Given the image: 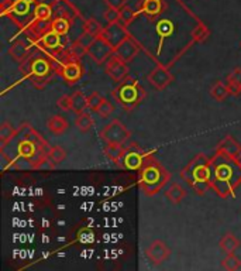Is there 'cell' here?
<instances>
[{
  "label": "cell",
  "mask_w": 241,
  "mask_h": 271,
  "mask_svg": "<svg viewBox=\"0 0 241 271\" xmlns=\"http://www.w3.org/2000/svg\"><path fill=\"white\" fill-rule=\"evenodd\" d=\"M222 158L220 163H212L215 166V174L212 177V186L215 188L220 196L226 198L233 189L240 184L241 181V164L237 163V160L223 157L217 154Z\"/></svg>",
  "instance_id": "1"
},
{
  "label": "cell",
  "mask_w": 241,
  "mask_h": 271,
  "mask_svg": "<svg viewBox=\"0 0 241 271\" xmlns=\"http://www.w3.org/2000/svg\"><path fill=\"white\" fill-rule=\"evenodd\" d=\"M140 186L148 196H154L168 181L169 175L154 158H144L140 168Z\"/></svg>",
  "instance_id": "2"
},
{
  "label": "cell",
  "mask_w": 241,
  "mask_h": 271,
  "mask_svg": "<svg viewBox=\"0 0 241 271\" xmlns=\"http://www.w3.org/2000/svg\"><path fill=\"white\" fill-rule=\"evenodd\" d=\"M210 167H212V161L206 156L198 154L188 166L185 167V170L182 171V177L186 180V182L189 185L193 182H199V181L210 182V180H212Z\"/></svg>",
  "instance_id": "3"
},
{
  "label": "cell",
  "mask_w": 241,
  "mask_h": 271,
  "mask_svg": "<svg viewBox=\"0 0 241 271\" xmlns=\"http://www.w3.org/2000/svg\"><path fill=\"white\" fill-rule=\"evenodd\" d=\"M114 96L124 109H133L144 97V89L136 82H126L114 90Z\"/></svg>",
  "instance_id": "4"
},
{
  "label": "cell",
  "mask_w": 241,
  "mask_h": 271,
  "mask_svg": "<svg viewBox=\"0 0 241 271\" xmlns=\"http://www.w3.org/2000/svg\"><path fill=\"white\" fill-rule=\"evenodd\" d=\"M100 137L107 144L124 146V143L130 139V130L124 123H121L119 119H114L107 126H104L103 130L100 131Z\"/></svg>",
  "instance_id": "5"
},
{
  "label": "cell",
  "mask_w": 241,
  "mask_h": 271,
  "mask_svg": "<svg viewBox=\"0 0 241 271\" xmlns=\"http://www.w3.org/2000/svg\"><path fill=\"white\" fill-rule=\"evenodd\" d=\"M113 54H114V47L104 38L103 35L96 37L93 43L87 48V55L97 64L107 61Z\"/></svg>",
  "instance_id": "6"
},
{
  "label": "cell",
  "mask_w": 241,
  "mask_h": 271,
  "mask_svg": "<svg viewBox=\"0 0 241 271\" xmlns=\"http://www.w3.org/2000/svg\"><path fill=\"white\" fill-rule=\"evenodd\" d=\"M171 256V249L162 240H154L146 249V257L153 266H161Z\"/></svg>",
  "instance_id": "7"
},
{
  "label": "cell",
  "mask_w": 241,
  "mask_h": 271,
  "mask_svg": "<svg viewBox=\"0 0 241 271\" xmlns=\"http://www.w3.org/2000/svg\"><path fill=\"white\" fill-rule=\"evenodd\" d=\"M106 74L116 82H120L123 79L129 75V68L127 64L121 61L117 55H112L107 61H106V67H104Z\"/></svg>",
  "instance_id": "8"
},
{
  "label": "cell",
  "mask_w": 241,
  "mask_h": 271,
  "mask_svg": "<svg viewBox=\"0 0 241 271\" xmlns=\"http://www.w3.org/2000/svg\"><path fill=\"white\" fill-rule=\"evenodd\" d=\"M104 38L112 44L113 47L116 48L119 44H121L127 37H130L127 30H126V26L121 24V23H109V26L104 27L103 33H102Z\"/></svg>",
  "instance_id": "9"
},
{
  "label": "cell",
  "mask_w": 241,
  "mask_h": 271,
  "mask_svg": "<svg viewBox=\"0 0 241 271\" xmlns=\"http://www.w3.org/2000/svg\"><path fill=\"white\" fill-rule=\"evenodd\" d=\"M147 81L158 90H164L173 81L172 74L164 67H157L147 75Z\"/></svg>",
  "instance_id": "10"
},
{
  "label": "cell",
  "mask_w": 241,
  "mask_h": 271,
  "mask_svg": "<svg viewBox=\"0 0 241 271\" xmlns=\"http://www.w3.org/2000/svg\"><path fill=\"white\" fill-rule=\"evenodd\" d=\"M217 154L232 158V160H240L241 144L237 140H234L232 136H226L223 140L217 144Z\"/></svg>",
  "instance_id": "11"
},
{
  "label": "cell",
  "mask_w": 241,
  "mask_h": 271,
  "mask_svg": "<svg viewBox=\"0 0 241 271\" xmlns=\"http://www.w3.org/2000/svg\"><path fill=\"white\" fill-rule=\"evenodd\" d=\"M138 51H140V48H138L137 43H136L131 37H127L123 43L119 44V45L114 48V55H117L121 61L129 64V62H131L136 58V55L138 54Z\"/></svg>",
  "instance_id": "12"
},
{
  "label": "cell",
  "mask_w": 241,
  "mask_h": 271,
  "mask_svg": "<svg viewBox=\"0 0 241 271\" xmlns=\"http://www.w3.org/2000/svg\"><path fill=\"white\" fill-rule=\"evenodd\" d=\"M60 74L64 77L67 82H77L78 79L82 77V67L78 61H68L65 65L61 67Z\"/></svg>",
  "instance_id": "13"
},
{
  "label": "cell",
  "mask_w": 241,
  "mask_h": 271,
  "mask_svg": "<svg viewBox=\"0 0 241 271\" xmlns=\"http://www.w3.org/2000/svg\"><path fill=\"white\" fill-rule=\"evenodd\" d=\"M47 127H48V130L51 131L52 134L61 136V134H64L67 131V129H68V120L64 116L52 114V116H50L47 119Z\"/></svg>",
  "instance_id": "14"
},
{
  "label": "cell",
  "mask_w": 241,
  "mask_h": 271,
  "mask_svg": "<svg viewBox=\"0 0 241 271\" xmlns=\"http://www.w3.org/2000/svg\"><path fill=\"white\" fill-rule=\"evenodd\" d=\"M219 247H220V250H222L223 253L233 254L236 253V250L240 247V240H239V237L236 236V235H233V233H226V235L220 239Z\"/></svg>",
  "instance_id": "15"
},
{
  "label": "cell",
  "mask_w": 241,
  "mask_h": 271,
  "mask_svg": "<svg viewBox=\"0 0 241 271\" xmlns=\"http://www.w3.org/2000/svg\"><path fill=\"white\" fill-rule=\"evenodd\" d=\"M121 160L124 161L123 167L129 168V170H140L143 163H144V158L141 154H138L137 151H126L124 150V154Z\"/></svg>",
  "instance_id": "16"
},
{
  "label": "cell",
  "mask_w": 241,
  "mask_h": 271,
  "mask_svg": "<svg viewBox=\"0 0 241 271\" xmlns=\"http://www.w3.org/2000/svg\"><path fill=\"white\" fill-rule=\"evenodd\" d=\"M186 189L181 186L179 184H172L166 191H165V196H166V199L173 203V205H178V203H181L185 198H186Z\"/></svg>",
  "instance_id": "17"
},
{
  "label": "cell",
  "mask_w": 241,
  "mask_h": 271,
  "mask_svg": "<svg viewBox=\"0 0 241 271\" xmlns=\"http://www.w3.org/2000/svg\"><path fill=\"white\" fill-rule=\"evenodd\" d=\"M227 85L232 95H240L241 93V68L234 70L227 75Z\"/></svg>",
  "instance_id": "18"
},
{
  "label": "cell",
  "mask_w": 241,
  "mask_h": 271,
  "mask_svg": "<svg viewBox=\"0 0 241 271\" xmlns=\"http://www.w3.org/2000/svg\"><path fill=\"white\" fill-rule=\"evenodd\" d=\"M51 72V65L50 62L44 58H37L33 62V68H31V74L34 77H50Z\"/></svg>",
  "instance_id": "19"
},
{
  "label": "cell",
  "mask_w": 241,
  "mask_h": 271,
  "mask_svg": "<svg viewBox=\"0 0 241 271\" xmlns=\"http://www.w3.org/2000/svg\"><path fill=\"white\" fill-rule=\"evenodd\" d=\"M37 149L38 146L35 144L34 140H30V139H24L18 144V153L20 156L24 158H33L37 154Z\"/></svg>",
  "instance_id": "20"
},
{
  "label": "cell",
  "mask_w": 241,
  "mask_h": 271,
  "mask_svg": "<svg viewBox=\"0 0 241 271\" xmlns=\"http://www.w3.org/2000/svg\"><path fill=\"white\" fill-rule=\"evenodd\" d=\"M86 107H89V103H87V97L83 95V92L78 90L75 93H72V110L75 113H83Z\"/></svg>",
  "instance_id": "21"
},
{
  "label": "cell",
  "mask_w": 241,
  "mask_h": 271,
  "mask_svg": "<svg viewBox=\"0 0 241 271\" xmlns=\"http://www.w3.org/2000/svg\"><path fill=\"white\" fill-rule=\"evenodd\" d=\"M16 129L14 126L9 122H3L1 126H0V143H1V147H4L9 141H11V139L16 136Z\"/></svg>",
  "instance_id": "22"
},
{
  "label": "cell",
  "mask_w": 241,
  "mask_h": 271,
  "mask_svg": "<svg viewBox=\"0 0 241 271\" xmlns=\"http://www.w3.org/2000/svg\"><path fill=\"white\" fill-rule=\"evenodd\" d=\"M210 93H212V96L215 97L216 100L222 102V100H224L226 97L230 95V89H229V85H224L222 81H217V82H215V85L212 87V89H210Z\"/></svg>",
  "instance_id": "23"
},
{
  "label": "cell",
  "mask_w": 241,
  "mask_h": 271,
  "mask_svg": "<svg viewBox=\"0 0 241 271\" xmlns=\"http://www.w3.org/2000/svg\"><path fill=\"white\" fill-rule=\"evenodd\" d=\"M75 126H77V129L79 131H82V133H86L92 129V126H93V119H92V116L89 113H79L77 116V119H75Z\"/></svg>",
  "instance_id": "24"
},
{
  "label": "cell",
  "mask_w": 241,
  "mask_h": 271,
  "mask_svg": "<svg viewBox=\"0 0 241 271\" xmlns=\"http://www.w3.org/2000/svg\"><path fill=\"white\" fill-rule=\"evenodd\" d=\"M220 267L223 269V270H229V271H236V270H240L241 269V259L240 257H237L236 254H227L226 257H224L222 263H220Z\"/></svg>",
  "instance_id": "25"
},
{
  "label": "cell",
  "mask_w": 241,
  "mask_h": 271,
  "mask_svg": "<svg viewBox=\"0 0 241 271\" xmlns=\"http://www.w3.org/2000/svg\"><path fill=\"white\" fill-rule=\"evenodd\" d=\"M9 54L11 55V58L14 61H24L27 60V55H28V48L23 43H16L14 45H11V48L9 50Z\"/></svg>",
  "instance_id": "26"
},
{
  "label": "cell",
  "mask_w": 241,
  "mask_h": 271,
  "mask_svg": "<svg viewBox=\"0 0 241 271\" xmlns=\"http://www.w3.org/2000/svg\"><path fill=\"white\" fill-rule=\"evenodd\" d=\"M104 153L106 156L110 158L112 161L117 163L119 160H121L123 154H124V147L120 146V144H107L104 146Z\"/></svg>",
  "instance_id": "27"
},
{
  "label": "cell",
  "mask_w": 241,
  "mask_h": 271,
  "mask_svg": "<svg viewBox=\"0 0 241 271\" xmlns=\"http://www.w3.org/2000/svg\"><path fill=\"white\" fill-rule=\"evenodd\" d=\"M48 157H50L54 166H58L67 158V151L62 149L61 146H52L51 149L48 150Z\"/></svg>",
  "instance_id": "28"
},
{
  "label": "cell",
  "mask_w": 241,
  "mask_h": 271,
  "mask_svg": "<svg viewBox=\"0 0 241 271\" xmlns=\"http://www.w3.org/2000/svg\"><path fill=\"white\" fill-rule=\"evenodd\" d=\"M83 28H85V33L93 35V37H99L103 33V27L100 26L99 21H96L95 18H87Z\"/></svg>",
  "instance_id": "29"
},
{
  "label": "cell",
  "mask_w": 241,
  "mask_h": 271,
  "mask_svg": "<svg viewBox=\"0 0 241 271\" xmlns=\"http://www.w3.org/2000/svg\"><path fill=\"white\" fill-rule=\"evenodd\" d=\"M143 9H144V13L150 14V16L160 14V13H161V9H162L161 0H144Z\"/></svg>",
  "instance_id": "30"
},
{
  "label": "cell",
  "mask_w": 241,
  "mask_h": 271,
  "mask_svg": "<svg viewBox=\"0 0 241 271\" xmlns=\"http://www.w3.org/2000/svg\"><path fill=\"white\" fill-rule=\"evenodd\" d=\"M51 27H52V31H55L57 34H60V35L67 34L69 30V20L65 17L55 18V20L51 23Z\"/></svg>",
  "instance_id": "31"
},
{
  "label": "cell",
  "mask_w": 241,
  "mask_h": 271,
  "mask_svg": "<svg viewBox=\"0 0 241 271\" xmlns=\"http://www.w3.org/2000/svg\"><path fill=\"white\" fill-rule=\"evenodd\" d=\"M34 14L37 20H45V21H48L52 14L51 6L50 4H45V3H40L35 7Z\"/></svg>",
  "instance_id": "32"
},
{
  "label": "cell",
  "mask_w": 241,
  "mask_h": 271,
  "mask_svg": "<svg viewBox=\"0 0 241 271\" xmlns=\"http://www.w3.org/2000/svg\"><path fill=\"white\" fill-rule=\"evenodd\" d=\"M43 44L47 48H57L60 47V34H57L55 31H48L43 34Z\"/></svg>",
  "instance_id": "33"
},
{
  "label": "cell",
  "mask_w": 241,
  "mask_h": 271,
  "mask_svg": "<svg viewBox=\"0 0 241 271\" xmlns=\"http://www.w3.org/2000/svg\"><path fill=\"white\" fill-rule=\"evenodd\" d=\"M30 4H31V3H28L26 0H16V1L11 4L10 10H11L13 13L18 14V16H24V14L28 13V10H30Z\"/></svg>",
  "instance_id": "34"
},
{
  "label": "cell",
  "mask_w": 241,
  "mask_h": 271,
  "mask_svg": "<svg viewBox=\"0 0 241 271\" xmlns=\"http://www.w3.org/2000/svg\"><path fill=\"white\" fill-rule=\"evenodd\" d=\"M96 113L99 114L102 119H107V117L113 113V105L109 102V100H107V99H104L103 97L102 103H100L99 107L96 109Z\"/></svg>",
  "instance_id": "35"
},
{
  "label": "cell",
  "mask_w": 241,
  "mask_h": 271,
  "mask_svg": "<svg viewBox=\"0 0 241 271\" xmlns=\"http://www.w3.org/2000/svg\"><path fill=\"white\" fill-rule=\"evenodd\" d=\"M134 17H136V11L131 9V7L124 6V7L120 10V23L121 24H124V26H129L130 23L133 21V18Z\"/></svg>",
  "instance_id": "36"
},
{
  "label": "cell",
  "mask_w": 241,
  "mask_h": 271,
  "mask_svg": "<svg viewBox=\"0 0 241 271\" xmlns=\"http://www.w3.org/2000/svg\"><path fill=\"white\" fill-rule=\"evenodd\" d=\"M172 30H173V26L169 20H162V21H160V23H158V26H157V31L162 35V37H166V35L171 34V33H172Z\"/></svg>",
  "instance_id": "37"
},
{
  "label": "cell",
  "mask_w": 241,
  "mask_h": 271,
  "mask_svg": "<svg viewBox=\"0 0 241 271\" xmlns=\"http://www.w3.org/2000/svg\"><path fill=\"white\" fill-rule=\"evenodd\" d=\"M57 105H58V107H60L61 110H64V112L72 110V95H62V96L58 99Z\"/></svg>",
  "instance_id": "38"
},
{
  "label": "cell",
  "mask_w": 241,
  "mask_h": 271,
  "mask_svg": "<svg viewBox=\"0 0 241 271\" xmlns=\"http://www.w3.org/2000/svg\"><path fill=\"white\" fill-rule=\"evenodd\" d=\"M104 18H106L107 23H117V21H120V10L107 7V10L104 11Z\"/></svg>",
  "instance_id": "39"
},
{
  "label": "cell",
  "mask_w": 241,
  "mask_h": 271,
  "mask_svg": "<svg viewBox=\"0 0 241 271\" xmlns=\"http://www.w3.org/2000/svg\"><path fill=\"white\" fill-rule=\"evenodd\" d=\"M209 34V31H207V28L203 24H199L193 31H192V35H193V38L196 40V41H203L205 38H206V35Z\"/></svg>",
  "instance_id": "40"
},
{
  "label": "cell",
  "mask_w": 241,
  "mask_h": 271,
  "mask_svg": "<svg viewBox=\"0 0 241 271\" xmlns=\"http://www.w3.org/2000/svg\"><path fill=\"white\" fill-rule=\"evenodd\" d=\"M102 100H103V97L100 96L97 92H93L90 96L87 97V103H89V107H90L92 110H95V112H96V109L99 107V105L102 103Z\"/></svg>",
  "instance_id": "41"
},
{
  "label": "cell",
  "mask_w": 241,
  "mask_h": 271,
  "mask_svg": "<svg viewBox=\"0 0 241 271\" xmlns=\"http://www.w3.org/2000/svg\"><path fill=\"white\" fill-rule=\"evenodd\" d=\"M190 186L195 189V192L198 193V195H203V193H206L209 186H212V184L210 182H205V181H199V182H193Z\"/></svg>",
  "instance_id": "42"
},
{
  "label": "cell",
  "mask_w": 241,
  "mask_h": 271,
  "mask_svg": "<svg viewBox=\"0 0 241 271\" xmlns=\"http://www.w3.org/2000/svg\"><path fill=\"white\" fill-rule=\"evenodd\" d=\"M51 23L45 21V20H38V23H35V31L40 34H45V31H51Z\"/></svg>",
  "instance_id": "43"
},
{
  "label": "cell",
  "mask_w": 241,
  "mask_h": 271,
  "mask_svg": "<svg viewBox=\"0 0 241 271\" xmlns=\"http://www.w3.org/2000/svg\"><path fill=\"white\" fill-rule=\"evenodd\" d=\"M71 51H72V54L77 57V58H80L82 55H85V54H87V48L86 47H83L80 43H75L74 45H72V48H71Z\"/></svg>",
  "instance_id": "44"
},
{
  "label": "cell",
  "mask_w": 241,
  "mask_h": 271,
  "mask_svg": "<svg viewBox=\"0 0 241 271\" xmlns=\"http://www.w3.org/2000/svg\"><path fill=\"white\" fill-rule=\"evenodd\" d=\"M104 3L107 4V7L121 10L124 6H126L127 0H104Z\"/></svg>",
  "instance_id": "45"
},
{
  "label": "cell",
  "mask_w": 241,
  "mask_h": 271,
  "mask_svg": "<svg viewBox=\"0 0 241 271\" xmlns=\"http://www.w3.org/2000/svg\"><path fill=\"white\" fill-rule=\"evenodd\" d=\"M33 62H34V58H27V60H24L23 61V64H21V72L23 74H30L31 72V68H33Z\"/></svg>",
  "instance_id": "46"
},
{
  "label": "cell",
  "mask_w": 241,
  "mask_h": 271,
  "mask_svg": "<svg viewBox=\"0 0 241 271\" xmlns=\"http://www.w3.org/2000/svg\"><path fill=\"white\" fill-rule=\"evenodd\" d=\"M26 1H28V3H33V1H35V0H26Z\"/></svg>",
  "instance_id": "47"
},
{
  "label": "cell",
  "mask_w": 241,
  "mask_h": 271,
  "mask_svg": "<svg viewBox=\"0 0 241 271\" xmlns=\"http://www.w3.org/2000/svg\"><path fill=\"white\" fill-rule=\"evenodd\" d=\"M240 164H241V157H240Z\"/></svg>",
  "instance_id": "48"
}]
</instances>
